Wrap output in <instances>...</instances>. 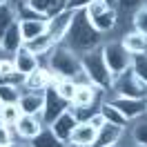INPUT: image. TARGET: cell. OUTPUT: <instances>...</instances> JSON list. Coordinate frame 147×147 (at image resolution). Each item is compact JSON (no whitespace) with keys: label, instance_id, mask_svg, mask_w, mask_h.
I'll use <instances>...</instances> for the list:
<instances>
[{"label":"cell","instance_id":"obj_1","mask_svg":"<svg viewBox=\"0 0 147 147\" xmlns=\"http://www.w3.org/2000/svg\"><path fill=\"white\" fill-rule=\"evenodd\" d=\"M63 42L69 49H74L76 54L83 56V54H89L94 49L102 47L105 38H102V34H98L92 27V22L87 20L85 11H76L71 18V25H69V29H67V34L63 38Z\"/></svg>","mask_w":147,"mask_h":147},{"label":"cell","instance_id":"obj_2","mask_svg":"<svg viewBox=\"0 0 147 147\" xmlns=\"http://www.w3.org/2000/svg\"><path fill=\"white\" fill-rule=\"evenodd\" d=\"M47 67L54 74L63 76V78H76L78 74L83 71V65H80V54H76L74 49L58 42V45L47 54Z\"/></svg>","mask_w":147,"mask_h":147},{"label":"cell","instance_id":"obj_3","mask_svg":"<svg viewBox=\"0 0 147 147\" xmlns=\"http://www.w3.org/2000/svg\"><path fill=\"white\" fill-rule=\"evenodd\" d=\"M80 65H83V74L87 76V80L96 87H100L105 92H109L111 89V83H114V78H111L109 74V67L105 63V58H102V49H94L89 54H83L80 56Z\"/></svg>","mask_w":147,"mask_h":147},{"label":"cell","instance_id":"obj_4","mask_svg":"<svg viewBox=\"0 0 147 147\" xmlns=\"http://www.w3.org/2000/svg\"><path fill=\"white\" fill-rule=\"evenodd\" d=\"M85 16L92 22V27L98 31V34H111L114 29L118 27V9L116 7H109L105 5L102 0H94L92 5L85 9Z\"/></svg>","mask_w":147,"mask_h":147},{"label":"cell","instance_id":"obj_5","mask_svg":"<svg viewBox=\"0 0 147 147\" xmlns=\"http://www.w3.org/2000/svg\"><path fill=\"white\" fill-rule=\"evenodd\" d=\"M100 49H102V58H105V63L109 67L111 78H118L123 71H127L129 67H131V54L123 47L120 38H109V40H105Z\"/></svg>","mask_w":147,"mask_h":147},{"label":"cell","instance_id":"obj_6","mask_svg":"<svg viewBox=\"0 0 147 147\" xmlns=\"http://www.w3.org/2000/svg\"><path fill=\"white\" fill-rule=\"evenodd\" d=\"M109 96H123V98H147V85L138 80L136 74L127 69L118 78H114L109 89Z\"/></svg>","mask_w":147,"mask_h":147},{"label":"cell","instance_id":"obj_7","mask_svg":"<svg viewBox=\"0 0 147 147\" xmlns=\"http://www.w3.org/2000/svg\"><path fill=\"white\" fill-rule=\"evenodd\" d=\"M58 78H60V76L54 74L47 65H40L38 69H34L31 74H27V76L22 78L20 87H22V92H45L47 87L54 85Z\"/></svg>","mask_w":147,"mask_h":147},{"label":"cell","instance_id":"obj_8","mask_svg":"<svg viewBox=\"0 0 147 147\" xmlns=\"http://www.w3.org/2000/svg\"><path fill=\"white\" fill-rule=\"evenodd\" d=\"M67 107H69V102L63 100V98L58 96V92L54 89V85H49L45 89V107H42V114H40V120L45 123V127H49Z\"/></svg>","mask_w":147,"mask_h":147},{"label":"cell","instance_id":"obj_9","mask_svg":"<svg viewBox=\"0 0 147 147\" xmlns=\"http://www.w3.org/2000/svg\"><path fill=\"white\" fill-rule=\"evenodd\" d=\"M107 100L131 123L145 116V98H123V96H107Z\"/></svg>","mask_w":147,"mask_h":147},{"label":"cell","instance_id":"obj_10","mask_svg":"<svg viewBox=\"0 0 147 147\" xmlns=\"http://www.w3.org/2000/svg\"><path fill=\"white\" fill-rule=\"evenodd\" d=\"M105 89L96 87L92 83H80L76 85V94H74V100L71 105H89V107H98L105 98Z\"/></svg>","mask_w":147,"mask_h":147},{"label":"cell","instance_id":"obj_11","mask_svg":"<svg viewBox=\"0 0 147 147\" xmlns=\"http://www.w3.org/2000/svg\"><path fill=\"white\" fill-rule=\"evenodd\" d=\"M42 127H45V123L40 120V116H27V114H22L20 120L13 125V134H16V138L29 143V140H34L42 131Z\"/></svg>","mask_w":147,"mask_h":147},{"label":"cell","instance_id":"obj_12","mask_svg":"<svg viewBox=\"0 0 147 147\" xmlns=\"http://www.w3.org/2000/svg\"><path fill=\"white\" fill-rule=\"evenodd\" d=\"M74 13L76 11H60V13H56L54 18H47V36L54 40L56 45L58 42H63V38L65 34H67V29H69V25H71V18H74Z\"/></svg>","mask_w":147,"mask_h":147},{"label":"cell","instance_id":"obj_13","mask_svg":"<svg viewBox=\"0 0 147 147\" xmlns=\"http://www.w3.org/2000/svg\"><path fill=\"white\" fill-rule=\"evenodd\" d=\"M29 9L40 18H54L56 13L65 11L67 0H22Z\"/></svg>","mask_w":147,"mask_h":147},{"label":"cell","instance_id":"obj_14","mask_svg":"<svg viewBox=\"0 0 147 147\" xmlns=\"http://www.w3.org/2000/svg\"><path fill=\"white\" fill-rule=\"evenodd\" d=\"M11 58H13V67H16V71H18L22 78H25L27 74H31L34 69H38V67H40V58H38L36 54H31L25 45L20 47V49L11 56Z\"/></svg>","mask_w":147,"mask_h":147},{"label":"cell","instance_id":"obj_15","mask_svg":"<svg viewBox=\"0 0 147 147\" xmlns=\"http://www.w3.org/2000/svg\"><path fill=\"white\" fill-rule=\"evenodd\" d=\"M18 107L27 116H40L45 107V92H22Z\"/></svg>","mask_w":147,"mask_h":147},{"label":"cell","instance_id":"obj_16","mask_svg":"<svg viewBox=\"0 0 147 147\" xmlns=\"http://www.w3.org/2000/svg\"><path fill=\"white\" fill-rule=\"evenodd\" d=\"M76 125H78V123H76V118L71 116V111H69V107H67V109H65L63 114L49 125V127H51V131H54L63 143H69V138H71L74 127H76Z\"/></svg>","mask_w":147,"mask_h":147},{"label":"cell","instance_id":"obj_17","mask_svg":"<svg viewBox=\"0 0 147 147\" xmlns=\"http://www.w3.org/2000/svg\"><path fill=\"white\" fill-rule=\"evenodd\" d=\"M125 131H127V129H123V127H118V125H111V123H107L105 127L98 129V136H96V140H94L92 147L120 145V140L125 138Z\"/></svg>","mask_w":147,"mask_h":147},{"label":"cell","instance_id":"obj_18","mask_svg":"<svg viewBox=\"0 0 147 147\" xmlns=\"http://www.w3.org/2000/svg\"><path fill=\"white\" fill-rule=\"evenodd\" d=\"M20 22V34H22V40L29 42L38 36H45L47 34V18H25V20H18Z\"/></svg>","mask_w":147,"mask_h":147},{"label":"cell","instance_id":"obj_19","mask_svg":"<svg viewBox=\"0 0 147 147\" xmlns=\"http://www.w3.org/2000/svg\"><path fill=\"white\" fill-rule=\"evenodd\" d=\"M120 42H123V47H125L131 56L147 54V36H145V34H140V31H136V29L125 31V34L120 36Z\"/></svg>","mask_w":147,"mask_h":147},{"label":"cell","instance_id":"obj_20","mask_svg":"<svg viewBox=\"0 0 147 147\" xmlns=\"http://www.w3.org/2000/svg\"><path fill=\"white\" fill-rule=\"evenodd\" d=\"M96 136H98V129H94L89 123H78V125L74 127V134H71V138H69V143H71V145H78V147H92Z\"/></svg>","mask_w":147,"mask_h":147},{"label":"cell","instance_id":"obj_21","mask_svg":"<svg viewBox=\"0 0 147 147\" xmlns=\"http://www.w3.org/2000/svg\"><path fill=\"white\" fill-rule=\"evenodd\" d=\"M22 45H25V40H22V34H20V22L16 20V22L5 31V36H2V51L13 56Z\"/></svg>","mask_w":147,"mask_h":147},{"label":"cell","instance_id":"obj_22","mask_svg":"<svg viewBox=\"0 0 147 147\" xmlns=\"http://www.w3.org/2000/svg\"><path fill=\"white\" fill-rule=\"evenodd\" d=\"M129 140L131 147H147V114L129 123Z\"/></svg>","mask_w":147,"mask_h":147},{"label":"cell","instance_id":"obj_23","mask_svg":"<svg viewBox=\"0 0 147 147\" xmlns=\"http://www.w3.org/2000/svg\"><path fill=\"white\" fill-rule=\"evenodd\" d=\"M98 111H100L102 116H105V120H107V123H111V125H118V127H123V129L129 127V120L125 118V116H123V114H120V111L116 109L109 100H107V96H105V98H102V102L98 105Z\"/></svg>","mask_w":147,"mask_h":147},{"label":"cell","instance_id":"obj_24","mask_svg":"<svg viewBox=\"0 0 147 147\" xmlns=\"http://www.w3.org/2000/svg\"><path fill=\"white\" fill-rule=\"evenodd\" d=\"M25 47H27L31 54H36L38 58H42V56L47 58V54H49V51H51V49L56 47V42L45 34V36H38V38H34V40L25 42Z\"/></svg>","mask_w":147,"mask_h":147},{"label":"cell","instance_id":"obj_25","mask_svg":"<svg viewBox=\"0 0 147 147\" xmlns=\"http://www.w3.org/2000/svg\"><path fill=\"white\" fill-rule=\"evenodd\" d=\"M29 145L31 147H65L67 143H63L60 138L56 136L54 131H51V127H42V131L34 140H29Z\"/></svg>","mask_w":147,"mask_h":147},{"label":"cell","instance_id":"obj_26","mask_svg":"<svg viewBox=\"0 0 147 147\" xmlns=\"http://www.w3.org/2000/svg\"><path fill=\"white\" fill-rule=\"evenodd\" d=\"M18 20V13H16V7H13V2H5V5H0V38L5 36V31L13 25Z\"/></svg>","mask_w":147,"mask_h":147},{"label":"cell","instance_id":"obj_27","mask_svg":"<svg viewBox=\"0 0 147 147\" xmlns=\"http://www.w3.org/2000/svg\"><path fill=\"white\" fill-rule=\"evenodd\" d=\"M54 89L58 92V96L63 98V100H67L69 105H71V100H74V94H76V80L74 78H58L54 83Z\"/></svg>","mask_w":147,"mask_h":147},{"label":"cell","instance_id":"obj_28","mask_svg":"<svg viewBox=\"0 0 147 147\" xmlns=\"http://www.w3.org/2000/svg\"><path fill=\"white\" fill-rule=\"evenodd\" d=\"M20 116H22V111H20L18 105H2L0 107V123L7 125V127H13L20 120Z\"/></svg>","mask_w":147,"mask_h":147},{"label":"cell","instance_id":"obj_29","mask_svg":"<svg viewBox=\"0 0 147 147\" xmlns=\"http://www.w3.org/2000/svg\"><path fill=\"white\" fill-rule=\"evenodd\" d=\"M20 96V85H0V102L2 105H18Z\"/></svg>","mask_w":147,"mask_h":147},{"label":"cell","instance_id":"obj_30","mask_svg":"<svg viewBox=\"0 0 147 147\" xmlns=\"http://www.w3.org/2000/svg\"><path fill=\"white\" fill-rule=\"evenodd\" d=\"M129 69L136 74L138 80H143V83L147 85V54L131 56V67H129Z\"/></svg>","mask_w":147,"mask_h":147},{"label":"cell","instance_id":"obj_31","mask_svg":"<svg viewBox=\"0 0 147 147\" xmlns=\"http://www.w3.org/2000/svg\"><path fill=\"white\" fill-rule=\"evenodd\" d=\"M131 27L136 29V31H140V34H145V36H147V0L138 7V9H134Z\"/></svg>","mask_w":147,"mask_h":147},{"label":"cell","instance_id":"obj_32","mask_svg":"<svg viewBox=\"0 0 147 147\" xmlns=\"http://www.w3.org/2000/svg\"><path fill=\"white\" fill-rule=\"evenodd\" d=\"M69 111L76 118V123H89L92 116L98 111V107H89V105H69Z\"/></svg>","mask_w":147,"mask_h":147},{"label":"cell","instance_id":"obj_33","mask_svg":"<svg viewBox=\"0 0 147 147\" xmlns=\"http://www.w3.org/2000/svg\"><path fill=\"white\" fill-rule=\"evenodd\" d=\"M11 140H16V134H13V127H7L0 123V147H7Z\"/></svg>","mask_w":147,"mask_h":147},{"label":"cell","instance_id":"obj_34","mask_svg":"<svg viewBox=\"0 0 147 147\" xmlns=\"http://www.w3.org/2000/svg\"><path fill=\"white\" fill-rule=\"evenodd\" d=\"M16 71V67H13V58L7 56V58H0V76H13Z\"/></svg>","mask_w":147,"mask_h":147},{"label":"cell","instance_id":"obj_35","mask_svg":"<svg viewBox=\"0 0 147 147\" xmlns=\"http://www.w3.org/2000/svg\"><path fill=\"white\" fill-rule=\"evenodd\" d=\"M92 2H94V0H67L65 9H67V11H85Z\"/></svg>","mask_w":147,"mask_h":147},{"label":"cell","instance_id":"obj_36","mask_svg":"<svg viewBox=\"0 0 147 147\" xmlns=\"http://www.w3.org/2000/svg\"><path fill=\"white\" fill-rule=\"evenodd\" d=\"M89 125H92L94 129H100V127H105V125H107V120H105V116H102L100 111H96V114L92 116V120H89Z\"/></svg>","mask_w":147,"mask_h":147},{"label":"cell","instance_id":"obj_37","mask_svg":"<svg viewBox=\"0 0 147 147\" xmlns=\"http://www.w3.org/2000/svg\"><path fill=\"white\" fill-rule=\"evenodd\" d=\"M143 2L145 0H118V7H123V9H138Z\"/></svg>","mask_w":147,"mask_h":147},{"label":"cell","instance_id":"obj_38","mask_svg":"<svg viewBox=\"0 0 147 147\" xmlns=\"http://www.w3.org/2000/svg\"><path fill=\"white\" fill-rule=\"evenodd\" d=\"M7 147H31V145H29L27 140H20V138H16V140H11Z\"/></svg>","mask_w":147,"mask_h":147},{"label":"cell","instance_id":"obj_39","mask_svg":"<svg viewBox=\"0 0 147 147\" xmlns=\"http://www.w3.org/2000/svg\"><path fill=\"white\" fill-rule=\"evenodd\" d=\"M102 2H105V5H109V7H116V9H118V0H102Z\"/></svg>","mask_w":147,"mask_h":147},{"label":"cell","instance_id":"obj_40","mask_svg":"<svg viewBox=\"0 0 147 147\" xmlns=\"http://www.w3.org/2000/svg\"><path fill=\"white\" fill-rule=\"evenodd\" d=\"M65 147H78V145H71V143H67V145H65Z\"/></svg>","mask_w":147,"mask_h":147},{"label":"cell","instance_id":"obj_41","mask_svg":"<svg viewBox=\"0 0 147 147\" xmlns=\"http://www.w3.org/2000/svg\"><path fill=\"white\" fill-rule=\"evenodd\" d=\"M0 54H2V38H0Z\"/></svg>","mask_w":147,"mask_h":147},{"label":"cell","instance_id":"obj_42","mask_svg":"<svg viewBox=\"0 0 147 147\" xmlns=\"http://www.w3.org/2000/svg\"><path fill=\"white\" fill-rule=\"evenodd\" d=\"M5 2H9V0H0V5H5Z\"/></svg>","mask_w":147,"mask_h":147},{"label":"cell","instance_id":"obj_43","mask_svg":"<svg viewBox=\"0 0 147 147\" xmlns=\"http://www.w3.org/2000/svg\"><path fill=\"white\" fill-rule=\"evenodd\" d=\"M105 147H120V145H105Z\"/></svg>","mask_w":147,"mask_h":147},{"label":"cell","instance_id":"obj_44","mask_svg":"<svg viewBox=\"0 0 147 147\" xmlns=\"http://www.w3.org/2000/svg\"><path fill=\"white\" fill-rule=\"evenodd\" d=\"M145 114H147V98H145Z\"/></svg>","mask_w":147,"mask_h":147},{"label":"cell","instance_id":"obj_45","mask_svg":"<svg viewBox=\"0 0 147 147\" xmlns=\"http://www.w3.org/2000/svg\"><path fill=\"white\" fill-rule=\"evenodd\" d=\"M0 107H2V102H0Z\"/></svg>","mask_w":147,"mask_h":147}]
</instances>
